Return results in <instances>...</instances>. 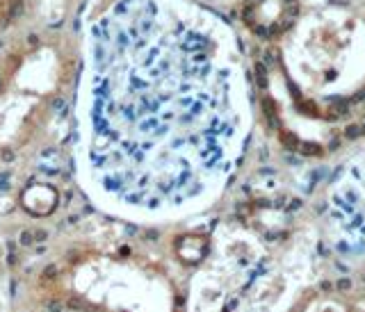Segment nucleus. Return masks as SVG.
Segmentation results:
<instances>
[{"mask_svg": "<svg viewBox=\"0 0 365 312\" xmlns=\"http://www.w3.org/2000/svg\"><path fill=\"white\" fill-rule=\"evenodd\" d=\"M247 105L237 39L215 11L192 0H103L80 39L78 180L123 222L185 217L233 171Z\"/></svg>", "mask_w": 365, "mask_h": 312, "instance_id": "obj_1", "label": "nucleus"}, {"mask_svg": "<svg viewBox=\"0 0 365 312\" xmlns=\"http://www.w3.org/2000/svg\"><path fill=\"white\" fill-rule=\"evenodd\" d=\"M269 114L294 151L327 155L365 135V5L299 7L274 39Z\"/></svg>", "mask_w": 365, "mask_h": 312, "instance_id": "obj_2", "label": "nucleus"}, {"mask_svg": "<svg viewBox=\"0 0 365 312\" xmlns=\"http://www.w3.org/2000/svg\"><path fill=\"white\" fill-rule=\"evenodd\" d=\"M302 0H249L247 26L262 39H277L299 14Z\"/></svg>", "mask_w": 365, "mask_h": 312, "instance_id": "obj_3", "label": "nucleus"}, {"mask_svg": "<svg viewBox=\"0 0 365 312\" xmlns=\"http://www.w3.org/2000/svg\"><path fill=\"white\" fill-rule=\"evenodd\" d=\"M290 312H354L351 294L336 287H313L294 301Z\"/></svg>", "mask_w": 365, "mask_h": 312, "instance_id": "obj_4", "label": "nucleus"}, {"mask_svg": "<svg viewBox=\"0 0 365 312\" xmlns=\"http://www.w3.org/2000/svg\"><path fill=\"white\" fill-rule=\"evenodd\" d=\"M32 0H0V30L7 28L19 14L26 11Z\"/></svg>", "mask_w": 365, "mask_h": 312, "instance_id": "obj_5", "label": "nucleus"}, {"mask_svg": "<svg viewBox=\"0 0 365 312\" xmlns=\"http://www.w3.org/2000/svg\"><path fill=\"white\" fill-rule=\"evenodd\" d=\"M351 303H354V312H365V283L351 294Z\"/></svg>", "mask_w": 365, "mask_h": 312, "instance_id": "obj_6", "label": "nucleus"}]
</instances>
